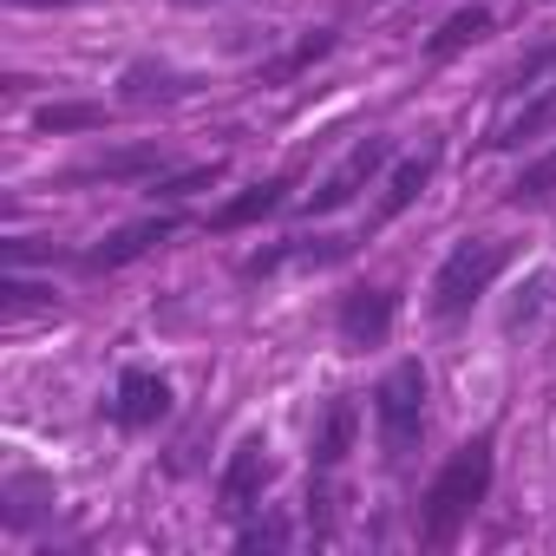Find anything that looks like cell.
Listing matches in <instances>:
<instances>
[{
	"instance_id": "cell-1",
	"label": "cell",
	"mask_w": 556,
	"mask_h": 556,
	"mask_svg": "<svg viewBox=\"0 0 556 556\" xmlns=\"http://www.w3.org/2000/svg\"><path fill=\"white\" fill-rule=\"evenodd\" d=\"M484 491H491V439H471V445H458L452 465L432 478L426 510H419V536H426L432 549H445V543L471 523V510L484 504Z\"/></svg>"
},
{
	"instance_id": "cell-2",
	"label": "cell",
	"mask_w": 556,
	"mask_h": 556,
	"mask_svg": "<svg viewBox=\"0 0 556 556\" xmlns=\"http://www.w3.org/2000/svg\"><path fill=\"white\" fill-rule=\"evenodd\" d=\"M510 262V249L497 242V236H471V242H458L452 255H445V268H439V282H432V315L439 321H458L491 282H497V268Z\"/></svg>"
},
{
	"instance_id": "cell-3",
	"label": "cell",
	"mask_w": 556,
	"mask_h": 556,
	"mask_svg": "<svg viewBox=\"0 0 556 556\" xmlns=\"http://www.w3.org/2000/svg\"><path fill=\"white\" fill-rule=\"evenodd\" d=\"M374 419H380V445H387V458H406L413 445H419V432H426V374L406 361V367H393L387 380H380V393H374Z\"/></svg>"
},
{
	"instance_id": "cell-4",
	"label": "cell",
	"mask_w": 556,
	"mask_h": 556,
	"mask_svg": "<svg viewBox=\"0 0 556 556\" xmlns=\"http://www.w3.org/2000/svg\"><path fill=\"white\" fill-rule=\"evenodd\" d=\"M170 413V387L157 380V374H144V367H131L125 380H118V400H112V419L125 426V432H144V426H157Z\"/></svg>"
},
{
	"instance_id": "cell-5",
	"label": "cell",
	"mask_w": 556,
	"mask_h": 556,
	"mask_svg": "<svg viewBox=\"0 0 556 556\" xmlns=\"http://www.w3.org/2000/svg\"><path fill=\"white\" fill-rule=\"evenodd\" d=\"M387 151H393L387 138H361V144L348 151V164H341V170L315 190V203H308V210H341V203H354V197H361V184L387 164Z\"/></svg>"
},
{
	"instance_id": "cell-6",
	"label": "cell",
	"mask_w": 556,
	"mask_h": 556,
	"mask_svg": "<svg viewBox=\"0 0 556 556\" xmlns=\"http://www.w3.org/2000/svg\"><path fill=\"white\" fill-rule=\"evenodd\" d=\"M268 471H275V465H268V445H262V439H242L236 458H229V471H223V504H229V510H255Z\"/></svg>"
},
{
	"instance_id": "cell-7",
	"label": "cell",
	"mask_w": 556,
	"mask_h": 556,
	"mask_svg": "<svg viewBox=\"0 0 556 556\" xmlns=\"http://www.w3.org/2000/svg\"><path fill=\"white\" fill-rule=\"evenodd\" d=\"M387 328H393V295H380V289H354V295L341 302V334H348L354 348L387 341Z\"/></svg>"
},
{
	"instance_id": "cell-8",
	"label": "cell",
	"mask_w": 556,
	"mask_h": 556,
	"mask_svg": "<svg viewBox=\"0 0 556 556\" xmlns=\"http://www.w3.org/2000/svg\"><path fill=\"white\" fill-rule=\"evenodd\" d=\"M177 229V216H144V223H131V229H118L112 242H99L92 255H86V268H118V262H131V255H144L151 242H164Z\"/></svg>"
},
{
	"instance_id": "cell-9",
	"label": "cell",
	"mask_w": 556,
	"mask_h": 556,
	"mask_svg": "<svg viewBox=\"0 0 556 556\" xmlns=\"http://www.w3.org/2000/svg\"><path fill=\"white\" fill-rule=\"evenodd\" d=\"M432 164H439V151H432V144H426L419 157H406V164H400V177L387 184V203H380V216H400V210H406V203H413V197L426 190V177H432Z\"/></svg>"
},
{
	"instance_id": "cell-10",
	"label": "cell",
	"mask_w": 556,
	"mask_h": 556,
	"mask_svg": "<svg viewBox=\"0 0 556 556\" xmlns=\"http://www.w3.org/2000/svg\"><path fill=\"white\" fill-rule=\"evenodd\" d=\"M348 439H354V406L341 400V406L328 413V426H321V439H315V458H321V465H334V458L348 452Z\"/></svg>"
},
{
	"instance_id": "cell-11",
	"label": "cell",
	"mask_w": 556,
	"mask_h": 556,
	"mask_svg": "<svg viewBox=\"0 0 556 556\" xmlns=\"http://www.w3.org/2000/svg\"><path fill=\"white\" fill-rule=\"evenodd\" d=\"M282 190H289V184H262V190H249V197H236V203H229V210H223L216 223H223V229H236V223H249V216H268L275 203H282Z\"/></svg>"
},
{
	"instance_id": "cell-12",
	"label": "cell",
	"mask_w": 556,
	"mask_h": 556,
	"mask_svg": "<svg viewBox=\"0 0 556 556\" xmlns=\"http://www.w3.org/2000/svg\"><path fill=\"white\" fill-rule=\"evenodd\" d=\"M556 190V157H543V164H530L523 177H517V203H536V197H549Z\"/></svg>"
},
{
	"instance_id": "cell-13",
	"label": "cell",
	"mask_w": 556,
	"mask_h": 556,
	"mask_svg": "<svg viewBox=\"0 0 556 556\" xmlns=\"http://www.w3.org/2000/svg\"><path fill=\"white\" fill-rule=\"evenodd\" d=\"M484 27H491V21H484V8H471V14H458V21H452V27H445V40H439V53H452V47H458V40H478V34H484Z\"/></svg>"
},
{
	"instance_id": "cell-14",
	"label": "cell",
	"mask_w": 556,
	"mask_h": 556,
	"mask_svg": "<svg viewBox=\"0 0 556 556\" xmlns=\"http://www.w3.org/2000/svg\"><path fill=\"white\" fill-rule=\"evenodd\" d=\"M190 8H197V0H190Z\"/></svg>"
}]
</instances>
